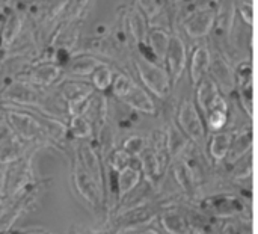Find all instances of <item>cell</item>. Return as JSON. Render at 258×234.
<instances>
[{
    "instance_id": "cell-1",
    "label": "cell",
    "mask_w": 258,
    "mask_h": 234,
    "mask_svg": "<svg viewBox=\"0 0 258 234\" xmlns=\"http://www.w3.org/2000/svg\"><path fill=\"white\" fill-rule=\"evenodd\" d=\"M133 65L138 73V77L141 79L145 89L150 91V94L162 100L169 97L172 91V80L163 64L138 53L133 56Z\"/></svg>"
},
{
    "instance_id": "cell-2",
    "label": "cell",
    "mask_w": 258,
    "mask_h": 234,
    "mask_svg": "<svg viewBox=\"0 0 258 234\" xmlns=\"http://www.w3.org/2000/svg\"><path fill=\"white\" fill-rule=\"evenodd\" d=\"M113 95L121 100L125 106L133 109L135 112L144 113V115H156V103L150 92H147L145 88L138 85L135 79L124 73H118L113 77L112 86H110Z\"/></svg>"
},
{
    "instance_id": "cell-3",
    "label": "cell",
    "mask_w": 258,
    "mask_h": 234,
    "mask_svg": "<svg viewBox=\"0 0 258 234\" xmlns=\"http://www.w3.org/2000/svg\"><path fill=\"white\" fill-rule=\"evenodd\" d=\"M94 94H95L94 86L85 79L67 77L59 85V95L62 101H65L70 115L83 113Z\"/></svg>"
},
{
    "instance_id": "cell-4",
    "label": "cell",
    "mask_w": 258,
    "mask_h": 234,
    "mask_svg": "<svg viewBox=\"0 0 258 234\" xmlns=\"http://www.w3.org/2000/svg\"><path fill=\"white\" fill-rule=\"evenodd\" d=\"M178 126L181 132L195 144L203 145L206 142V126L200 109L195 101L184 98L178 109Z\"/></svg>"
},
{
    "instance_id": "cell-5",
    "label": "cell",
    "mask_w": 258,
    "mask_h": 234,
    "mask_svg": "<svg viewBox=\"0 0 258 234\" xmlns=\"http://www.w3.org/2000/svg\"><path fill=\"white\" fill-rule=\"evenodd\" d=\"M0 100L11 104H20V106H36L42 101V94L39 92L38 86L23 80L17 79L11 82L2 92Z\"/></svg>"
},
{
    "instance_id": "cell-6",
    "label": "cell",
    "mask_w": 258,
    "mask_h": 234,
    "mask_svg": "<svg viewBox=\"0 0 258 234\" xmlns=\"http://www.w3.org/2000/svg\"><path fill=\"white\" fill-rule=\"evenodd\" d=\"M216 20L218 14L215 8H200L186 17L183 23V30L190 39H201L213 30Z\"/></svg>"
},
{
    "instance_id": "cell-7",
    "label": "cell",
    "mask_w": 258,
    "mask_h": 234,
    "mask_svg": "<svg viewBox=\"0 0 258 234\" xmlns=\"http://www.w3.org/2000/svg\"><path fill=\"white\" fill-rule=\"evenodd\" d=\"M163 62H166V70L169 73L172 85H175L183 77L187 67V47L180 35H171Z\"/></svg>"
},
{
    "instance_id": "cell-8",
    "label": "cell",
    "mask_w": 258,
    "mask_h": 234,
    "mask_svg": "<svg viewBox=\"0 0 258 234\" xmlns=\"http://www.w3.org/2000/svg\"><path fill=\"white\" fill-rule=\"evenodd\" d=\"M62 74H63V68L60 64L53 62V61H42V62L30 65L20 76V79H23L38 88H47V86H51L53 83H56Z\"/></svg>"
},
{
    "instance_id": "cell-9",
    "label": "cell",
    "mask_w": 258,
    "mask_h": 234,
    "mask_svg": "<svg viewBox=\"0 0 258 234\" xmlns=\"http://www.w3.org/2000/svg\"><path fill=\"white\" fill-rule=\"evenodd\" d=\"M5 118H6V123L9 124V127L12 129V132L24 141L38 139L44 133L39 120L27 112L11 109L6 112Z\"/></svg>"
},
{
    "instance_id": "cell-10",
    "label": "cell",
    "mask_w": 258,
    "mask_h": 234,
    "mask_svg": "<svg viewBox=\"0 0 258 234\" xmlns=\"http://www.w3.org/2000/svg\"><path fill=\"white\" fill-rule=\"evenodd\" d=\"M236 91L239 101L249 118L254 116V82H252V65L251 62L240 64L236 70Z\"/></svg>"
},
{
    "instance_id": "cell-11",
    "label": "cell",
    "mask_w": 258,
    "mask_h": 234,
    "mask_svg": "<svg viewBox=\"0 0 258 234\" xmlns=\"http://www.w3.org/2000/svg\"><path fill=\"white\" fill-rule=\"evenodd\" d=\"M209 76L213 79L222 94H231L233 91H236L234 68L222 56H212L209 65Z\"/></svg>"
},
{
    "instance_id": "cell-12",
    "label": "cell",
    "mask_w": 258,
    "mask_h": 234,
    "mask_svg": "<svg viewBox=\"0 0 258 234\" xmlns=\"http://www.w3.org/2000/svg\"><path fill=\"white\" fill-rule=\"evenodd\" d=\"M103 64V61L98 57V56H94V54H88V53H83V54H74L70 57V61L65 64L63 68V74L67 77H71V79H83V77H88L92 74V71L100 67Z\"/></svg>"
},
{
    "instance_id": "cell-13",
    "label": "cell",
    "mask_w": 258,
    "mask_h": 234,
    "mask_svg": "<svg viewBox=\"0 0 258 234\" xmlns=\"http://www.w3.org/2000/svg\"><path fill=\"white\" fill-rule=\"evenodd\" d=\"M74 183H76L77 191L86 201H89L92 206L100 204L103 189L98 186V183L88 174V171L82 165H77L74 171Z\"/></svg>"
},
{
    "instance_id": "cell-14",
    "label": "cell",
    "mask_w": 258,
    "mask_h": 234,
    "mask_svg": "<svg viewBox=\"0 0 258 234\" xmlns=\"http://www.w3.org/2000/svg\"><path fill=\"white\" fill-rule=\"evenodd\" d=\"M222 92L213 82V79L207 74L204 76L197 85H195V104L200 109L201 115H206L209 109L212 107L213 101L221 95Z\"/></svg>"
},
{
    "instance_id": "cell-15",
    "label": "cell",
    "mask_w": 258,
    "mask_h": 234,
    "mask_svg": "<svg viewBox=\"0 0 258 234\" xmlns=\"http://www.w3.org/2000/svg\"><path fill=\"white\" fill-rule=\"evenodd\" d=\"M169 39H171V35L163 27H150L148 33H147L145 44L141 47H147L148 51L153 54V59L156 62L163 64L166 50L169 45Z\"/></svg>"
},
{
    "instance_id": "cell-16",
    "label": "cell",
    "mask_w": 258,
    "mask_h": 234,
    "mask_svg": "<svg viewBox=\"0 0 258 234\" xmlns=\"http://www.w3.org/2000/svg\"><path fill=\"white\" fill-rule=\"evenodd\" d=\"M23 26H24L23 14L18 12V11H11L5 17V21L2 24V29H0L2 47H5V48L12 47L15 44V41L18 39V36H20V33L23 30Z\"/></svg>"
},
{
    "instance_id": "cell-17",
    "label": "cell",
    "mask_w": 258,
    "mask_h": 234,
    "mask_svg": "<svg viewBox=\"0 0 258 234\" xmlns=\"http://www.w3.org/2000/svg\"><path fill=\"white\" fill-rule=\"evenodd\" d=\"M127 29L138 45L145 44L150 24H148V17L138 6H133L127 12Z\"/></svg>"
},
{
    "instance_id": "cell-18",
    "label": "cell",
    "mask_w": 258,
    "mask_h": 234,
    "mask_svg": "<svg viewBox=\"0 0 258 234\" xmlns=\"http://www.w3.org/2000/svg\"><path fill=\"white\" fill-rule=\"evenodd\" d=\"M212 53L206 45H200L194 50L190 56V65H189V74L190 82L195 86L204 76L209 74V65H210Z\"/></svg>"
},
{
    "instance_id": "cell-19",
    "label": "cell",
    "mask_w": 258,
    "mask_h": 234,
    "mask_svg": "<svg viewBox=\"0 0 258 234\" xmlns=\"http://www.w3.org/2000/svg\"><path fill=\"white\" fill-rule=\"evenodd\" d=\"M254 145V135L251 129H243L240 132H237L236 135H233L231 139V145H230V151H228V162L230 163H236L240 159H243L252 148Z\"/></svg>"
},
{
    "instance_id": "cell-20",
    "label": "cell",
    "mask_w": 258,
    "mask_h": 234,
    "mask_svg": "<svg viewBox=\"0 0 258 234\" xmlns=\"http://www.w3.org/2000/svg\"><path fill=\"white\" fill-rule=\"evenodd\" d=\"M80 165L88 171V174L98 183V186L103 189V174H101V163L98 159V154L89 147L82 145L80 147Z\"/></svg>"
},
{
    "instance_id": "cell-21",
    "label": "cell",
    "mask_w": 258,
    "mask_h": 234,
    "mask_svg": "<svg viewBox=\"0 0 258 234\" xmlns=\"http://www.w3.org/2000/svg\"><path fill=\"white\" fill-rule=\"evenodd\" d=\"M231 139H233L231 132H222V130L215 132V135L212 136L210 144H209V153L215 162H222L227 159L230 145H231Z\"/></svg>"
},
{
    "instance_id": "cell-22",
    "label": "cell",
    "mask_w": 258,
    "mask_h": 234,
    "mask_svg": "<svg viewBox=\"0 0 258 234\" xmlns=\"http://www.w3.org/2000/svg\"><path fill=\"white\" fill-rule=\"evenodd\" d=\"M142 172L141 169L135 168V166H127L122 171L118 172V194L119 197H124L127 194H130L141 182Z\"/></svg>"
},
{
    "instance_id": "cell-23",
    "label": "cell",
    "mask_w": 258,
    "mask_h": 234,
    "mask_svg": "<svg viewBox=\"0 0 258 234\" xmlns=\"http://www.w3.org/2000/svg\"><path fill=\"white\" fill-rule=\"evenodd\" d=\"M115 73L113 70L107 65V64H101L100 67H97L92 74H91V85L94 86L95 91L98 92H106L110 89L112 82H113Z\"/></svg>"
},
{
    "instance_id": "cell-24",
    "label": "cell",
    "mask_w": 258,
    "mask_h": 234,
    "mask_svg": "<svg viewBox=\"0 0 258 234\" xmlns=\"http://www.w3.org/2000/svg\"><path fill=\"white\" fill-rule=\"evenodd\" d=\"M174 176L177 183L180 185V188L186 192V194H194L195 191V174L194 169L189 166L187 162H177L174 166Z\"/></svg>"
},
{
    "instance_id": "cell-25",
    "label": "cell",
    "mask_w": 258,
    "mask_h": 234,
    "mask_svg": "<svg viewBox=\"0 0 258 234\" xmlns=\"http://www.w3.org/2000/svg\"><path fill=\"white\" fill-rule=\"evenodd\" d=\"M68 132L76 139H86L92 135V123L83 113L71 115Z\"/></svg>"
},
{
    "instance_id": "cell-26",
    "label": "cell",
    "mask_w": 258,
    "mask_h": 234,
    "mask_svg": "<svg viewBox=\"0 0 258 234\" xmlns=\"http://www.w3.org/2000/svg\"><path fill=\"white\" fill-rule=\"evenodd\" d=\"M160 159L157 157V154L154 151L145 150L142 153V169L148 179V182H151L153 185L157 183V180L160 179Z\"/></svg>"
},
{
    "instance_id": "cell-27",
    "label": "cell",
    "mask_w": 258,
    "mask_h": 234,
    "mask_svg": "<svg viewBox=\"0 0 258 234\" xmlns=\"http://www.w3.org/2000/svg\"><path fill=\"white\" fill-rule=\"evenodd\" d=\"M162 225L169 234H187L189 225L184 216L177 212H166L162 216Z\"/></svg>"
},
{
    "instance_id": "cell-28",
    "label": "cell",
    "mask_w": 258,
    "mask_h": 234,
    "mask_svg": "<svg viewBox=\"0 0 258 234\" xmlns=\"http://www.w3.org/2000/svg\"><path fill=\"white\" fill-rule=\"evenodd\" d=\"M207 127L213 132L222 130L228 123V109H210L206 113Z\"/></svg>"
},
{
    "instance_id": "cell-29",
    "label": "cell",
    "mask_w": 258,
    "mask_h": 234,
    "mask_svg": "<svg viewBox=\"0 0 258 234\" xmlns=\"http://www.w3.org/2000/svg\"><path fill=\"white\" fill-rule=\"evenodd\" d=\"M122 150H125L132 157L141 156L147 150V139L142 135H132L124 141Z\"/></svg>"
},
{
    "instance_id": "cell-30",
    "label": "cell",
    "mask_w": 258,
    "mask_h": 234,
    "mask_svg": "<svg viewBox=\"0 0 258 234\" xmlns=\"http://www.w3.org/2000/svg\"><path fill=\"white\" fill-rule=\"evenodd\" d=\"M130 165H132V156H130L125 150L119 148V150H115V151L112 153L110 166H112V169H113L115 172H119V171H122L124 168H127V166H130Z\"/></svg>"
},
{
    "instance_id": "cell-31",
    "label": "cell",
    "mask_w": 258,
    "mask_h": 234,
    "mask_svg": "<svg viewBox=\"0 0 258 234\" xmlns=\"http://www.w3.org/2000/svg\"><path fill=\"white\" fill-rule=\"evenodd\" d=\"M237 12H239L240 18H242L249 27L254 26V8H252V3H251V2H246V0L237 2Z\"/></svg>"
},
{
    "instance_id": "cell-32",
    "label": "cell",
    "mask_w": 258,
    "mask_h": 234,
    "mask_svg": "<svg viewBox=\"0 0 258 234\" xmlns=\"http://www.w3.org/2000/svg\"><path fill=\"white\" fill-rule=\"evenodd\" d=\"M68 5V0H50L45 6V15L48 20L57 18L60 14L65 12Z\"/></svg>"
},
{
    "instance_id": "cell-33",
    "label": "cell",
    "mask_w": 258,
    "mask_h": 234,
    "mask_svg": "<svg viewBox=\"0 0 258 234\" xmlns=\"http://www.w3.org/2000/svg\"><path fill=\"white\" fill-rule=\"evenodd\" d=\"M88 2H89V0H68L67 9H65L67 15H68L70 18H77V17L82 14V11L86 8Z\"/></svg>"
},
{
    "instance_id": "cell-34",
    "label": "cell",
    "mask_w": 258,
    "mask_h": 234,
    "mask_svg": "<svg viewBox=\"0 0 258 234\" xmlns=\"http://www.w3.org/2000/svg\"><path fill=\"white\" fill-rule=\"evenodd\" d=\"M136 6L147 15L153 17L159 9V0H136Z\"/></svg>"
},
{
    "instance_id": "cell-35",
    "label": "cell",
    "mask_w": 258,
    "mask_h": 234,
    "mask_svg": "<svg viewBox=\"0 0 258 234\" xmlns=\"http://www.w3.org/2000/svg\"><path fill=\"white\" fill-rule=\"evenodd\" d=\"M222 234H240V230L236 224L233 222H227L224 225V230H222Z\"/></svg>"
},
{
    "instance_id": "cell-36",
    "label": "cell",
    "mask_w": 258,
    "mask_h": 234,
    "mask_svg": "<svg viewBox=\"0 0 258 234\" xmlns=\"http://www.w3.org/2000/svg\"><path fill=\"white\" fill-rule=\"evenodd\" d=\"M5 179H6V172H5L3 168H0V191H2L3 186H5Z\"/></svg>"
},
{
    "instance_id": "cell-37",
    "label": "cell",
    "mask_w": 258,
    "mask_h": 234,
    "mask_svg": "<svg viewBox=\"0 0 258 234\" xmlns=\"http://www.w3.org/2000/svg\"><path fill=\"white\" fill-rule=\"evenodd\" d=\"M139 234H159L156 230H145V231H142V233Z\"/></svg>"
}]
</instances>
